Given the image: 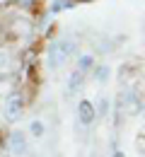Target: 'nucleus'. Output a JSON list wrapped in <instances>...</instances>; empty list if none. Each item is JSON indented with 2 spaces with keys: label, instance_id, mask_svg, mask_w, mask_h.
Wrapping results in <instances>:
<instances>
[{
  "label": "nucleus",
  "instance_id": "f257e3e1",
  "mask_svg": "<svg viewBox=\"0 0 145 157\" xmlns=\"http://www.w3.org/2000/svg\"><path fill=\"white\" fill-rule=\"evenodd\" d=\"M78 39L75 36H61V39H53L46 48V68L48 70H61L68 60L75 58L78 53Z\"/></svg>",
  "mask_w": 145,
  "mask_h": 157
},
{
  "label": "nucleus",
  "instance_id": "f03ea898",
  "mask_svg": "<svg viewBox=\"0 0 145 157\" xmlns=\"http://www.w3.org/2000/svg\"><path fill=\"white\" fill-rule=\"evenodd\" d=\"M24 114V94L20 90H12L2 101V118L5 123H17Z\"/></svg>",
  "mask_w": 145,
  "mask_h": 157
},
{
  "label": "nucleus",
  "instance_id": "7ed1b4c3",
  "mask_svg": "<svg viewBox=\"0 0 145 157\" xmlns=\"http://www.w3.org/2000/svg\"><path fill=\"white\" fill-rule=\"evenodd\" d=\"M5 150L12 157H24L29 152V136L22 131H12L10 136L5 138Z\"/></svg>",
  "mask_w": 145,
  "mask_h": 157
},
{
  "label": "nucleus",
  "instance_id": "20e7f679",
  "mask_svg": "<svg viewBox=\"0 0 145 157\" xmlns=\"http://www.w3.org/2000/svg\"><path fill=\"white\" fill-rule=\"evenodd\" d=\"M94 121H97L94 104H92L90 99H80V101H78V123H80V126H85V128H90Z\"/></svg>",
  "mask_w": 145,
  "mask_h": 157
},
{
  "label": "nucleus",
  "instance_id": "39448f33",
  "mask_svg": "<svg viewBox=\"0 0 145 157\" xmlns=\"http://www.w3.org/2000/svg\"><path fill=\"white\" fill-rule=\"evenodd\" d=\"M82 87H85V75L80 70H73V73L68 75V80H65V92H68V94H75V92H80Z\"/></svg>",
  "mask_w": 145,
  "mask_h": 157
},
{
  "label": "nucleus",
  "instance_id": "423d86ee",
  "mask_svg": "<svg viewBox=\"0 0 145 157\" xmlns=\"http://www.w3.org/2000/svg\"><path fill=\"white\" fill-rule=\"evenodd\" d=\"M97 65V58L92 56V53H82V56H78L75 58V70H80L82 75H87V73H92V68Z\"/></svg>",
  "mask_w": 145,
  "mask_h": 157
},
{
  "label": "nucleus",
  "instance_id": "0eeeda50",
  "mask_svg": "<svg viewBox=\"0 0 145 157\" xmlns=\"http://www.w3.org/2000/svg\"><path fill=\"white\" fill-rule=\"evenodd\" d=\"M27 136L34 138V140H41L46 136V123H44L41 118H32L29 121V131H27Z\"/></svg>",
  "mask_w": 145,
  "mask_h": 157
},
{
  "label": "nucleus",
  "instance_id": "6e6552de",
  "mask_svg": "<svg viewBox=\"0 0 145 157\" xmlns=\"http://www.w3.org/2000/svg\"><path fill=\"white\" fill-rule=\"evenodd\" d=\"M78 2L75 0H51L48 2V15H61L65 10H73Z\"/></svg>",
  "mask_w": 145,
  "mask_h": 157
},
{
  "label": "nucleus",
  "instance_id": "1a4fd4ad",
  "mask_svg": "<svg viewBox=\"0 0 145 157\" xmlns=\"http://www.w3.org/2000/svg\"><path fill=\"white\" fill-rule=\"evenodd\" d=\"M92 75H94V80H97L99 85H106L109 78H111V65H106V63L94 65V68H92Z\"/></svg>",
  "mask_w": 145,
  "mask_h": 157
},
{
  "label": "nucleus",
  "instance_id": "9d476101",
  "mask_svg": "<svg viewBox=\"0 0 145 157\" xmlns=\"http://www.w3.org/2000/svg\"><path fill=\"white\" fill-rule=\"evenodd\" d=\"M94 111H97V118L109 116V111H111V101H109V97H99V99H97V106H94Z\"/></svg>",
  "mask_w": 145,
  "mask_h": 157
},
{
  "label": "nucleus",
  "instance_id": "9b49d317",
  "mask_svg": "<svg viewBox=\"0 0 145 157\" xmlns=\"http://www.w3.org/2000/svg\"><path fill=\"white\" fill-rule=\"evenodd\" d=\"M10 51L7 48H0V70H7L10 68Z\"/></svg>",
  "mask_w": 145,
  "mask_h": 157
},
{
  "label": "nucleus",
  "instance_id": "f8f14e48",
  "mask_svg": "<svg viewBox=\"0 0 145 157\" xmlns=\"http://www.w3.org/2000/svg\"><path fill=\"white\" fill-rule=\"evenodd\" d=\"M7 80H10V73L7 70H0V85H5Z\"/></svg>",
  "mask_w": 145,
  "mask_h": 157
},
{
  "label": "nucleus",
  "instance_id": "ddd939ff",
  "mask_svg": "<svg viewBox=\"0 0 145 157\" xmlns=\"http://www.w3.org/2000/svg\"><path fill=\"white\" fill-rule=\"evenodd\" d=\"M75 2H92V0H75Z\"/></svg>",
  "mask_w": 145,
  "mask_h": 157
},
{
  "label": "nucleus",
  "instance_id": "4468645a",
  "mask_svg": "<svg viewBox=\"0 0 145 157\" xmlns=\"http://www.w3.org/2000/svg\"><path fill=\"white\" fill-rule=\"evenodd\" d=\"M0 136H2V133H0Z\"/></svg>",
  "mask_w": 145,
  "mask_h": 157
}]
</instances>
